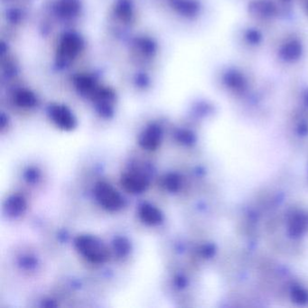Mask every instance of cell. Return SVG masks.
Returning <instances> with one entry per match:
<instances>
[{
	"label": "cell",
	"instance_id": "cell-1",
	"mask_svg": "<svg viewBox=\"0 0 308 308\" xmlns=\"http://www.w3.org/2000/svg\"><path fill=\"white\" fill-rule=\"evenodd\" d=\"M74 243L77 251L91 262L101 264L109 258V251L105 245L96 237L80 235L77 237Z\"/></svg>",
	"mask_w": 308,
	"mask_h": 308
},
{
	"label": "cell",
	"instance_id": "cell-8",
	"mask_svg": "<svg viewBox=\"0 0 308 308\" xmlns=\"http://www.w3.org/2000/svg\"><path fill=\"white\" fill-rule=\"evenodd\" d=\"M114 251L118 257H125L129 254L130 251V244L129 240H126L125 238H118L115 240Z\"/></svg>",
	"mask_w": 308,
	"mask_h": 308
},
{
	"label": "cell",
	"instance_id": "cell-10",
	"mask_svg": "<svg viewBox=\"0 0 308 308\" xmlns=\"http://www.w3.org/2000/svg\"><path fill=\"white\" fill-rule=\"evenodd\" d=\"M26 177L29 182H35L39 178V172L35 169H29L27 172Z\"/></svg>",
	"mask_w": 308,
	"mask_h": 308
},
{
	"label": "cell",
	"instance_id": "cell-9",
	"mask_svg": "<svg viewBox=\"0 0 308 308\" xmlns=\"http://www.w3.org/2000/svg\"><path fill=\"white\" fill-rule=\"evenodd\" d=\"M163 184L165 188L169 192H176L180 187V179L176 175L169 174L165 177Z\"/></svg>",
	"mask_w": 308,
	"mask_h": 308
},
{
	"label": "cell",
	"instance_id": "cell-7",
	"mask_svg": "<svg viewBox=\"0 0 308 308\" xmlns=\"http://www.w3.org/2000/svg\"><path fill=\"white\" fill-rule=\"evenodd\" d=\"M54 121L61 129L65 130H72L74 128V120L68 111L64 109H57L53 112Z\"/></svg>",
	"mask_w": 308,
	"mask_h": 308
},
{
	"label": "cell",
	"instance_id": "cell-5",
	"mask_svg": "<svg viewBox=\"0 0 308 308\" xmlns=\"http://www.w3.org/2000/svg\"><path fill=\"white\" fill-rule=\"evenodd\" d=\"M141 221L149 225H156L163 221V214L151 204H144L139 210Z\"/></svg>",
	"mask_w": 308,
	"mask_h": 308
},
{
	"label": "cell",
	"instance_id": "cell-2",
	"mask_svg": "<svg viewBox=\"0 0 308 308\" xmlns=\"http://www.w3.org/2000/svg\"><path fill=\"white\" fill-rule=\"evenodd\" d=\"M94 194L99 204L108 211L116 212L124 206V200L121 195L109 183L104 182L97 183Z\"/></svg>",
	"mask_w": 308,
	"mask_h": 308
},
{
	"label": "cell",
	"instance_id": "cell-3",
	"mask_svg": "<svg viewBox=\"0 0 308 308\" xmlns=\"http://www.w3.org/2000/svg\"><path fill=\"white\" fill-rule=\"evenodd\" d=\"M121 184L129 193L140 194L149 187V180L141 174L128 173L122 175Z\"/></svg>",
	"mask_w": 308,
	"mask_h": 308
},
{
	"label": "cell",
	"instance_id": "cell-4",
	"mask_svg": "<svg viewBox=\"0 0 308 308\" xmlns=\"http://www.w3.org/2000/svg\"><path fill=\"white\" fill-rule=\"evenodd\" d=\"M162 132L158 127L151 126L139 137V145L147 150H155L159 147Z\"/></svg>",
	"mask_w": 308,
	"mask_h": 308
},
{
	"label": "cell",
	"instance_id": "cell-6",
	"mask_svg": "<svg viewBox=\"0 0 308 308\" xmlns=\"http://www.w3.org/2000/svg\"><path fill=\"white\" fill-rule=\"evenodd\" d=\"M26 208L27 202L25 198L19 194L12 195L11 197L8 198L6 203V211L9 216H19L25 212Z\"/></svg>",
	"mask_w": 308,
	"mask_h": 308
},
{
	"label": "cell",
	"instance_id": "cell-11",
	"mask_svg": "<svg viewBox=\"0 0 308 308\" xmlns=\"http://www.w3.org/2000/svg\"><path fill=\"white\" fill-rule=\"evenodd\" d=\"M24 266H27V268H31V266H34V259L32 258H27L23 261Z\"/></svg>",
	"mask_w": 308,
	"mask_h": 308
}]
</instances>
